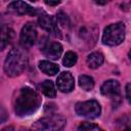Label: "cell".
Masks as SVG:
<instances>
[{
    "mask_svg": "<svg viewBox=\"0 0 131 131\" xmlns=\"http://www.w3.org/2000/svg\"><path fill=\"white\" fill-rule=\"evenodd\" d=\"M41 104L39 94L30 87L21 88L14 103V112L18 117H28L34 114Z\"/></svg>",
    "mask_w": 131,
    "mask_h": 131,
    "instance_id": "obj_1",
    "label": "cell"
},
{
    "mask_svg": "<svg viewBox=\"0 0 131 131\" xmlns=\"http://www.w3.org/2000/svg\"><path fill=\"white\" fill-rule=\"evenodd\" d=\"M28 66V54L20 47L12 48L4 61V72L8 77L20 75Z\"/></svg>",
    "mask_w": 131,
    "mask_h": 131,
    "instance_id": "obj_2",
    "label": "cell"
},
{
    "mask_svg": "<svg viewBox=\"0 0 131 131\" xmlns=\"http://www.w3.org/2000/svg\"><path fill=\"white\" fill-rule=\"evenodd\" d=\"M125 25L123 23H116L107 26L102 35V42L108 46H117L125 39Z\"/></svg>",
    "mask_w": 131,
    "mask_h": 131,
    "instance_id": "obj_3",
    "label": "cell"
},
{
    "mask_svg": "<svg viewBox=\"0 0 131 131\" xmlns=\"http://www.w3.org/2000/svg\"><path fill=\"white\" fill-rule=\"evenodd\" d=\"M66 122V119L61 115L53 114L38 120L32 128L36 130H60L64 127Z\"/></svg>",
    "mask_w": 131,
    "mask_h": 131,
    "instance_id": "obj_4",
    "label": "cell"
},
{
    "mask_svg": "<svg viewBox=\"0 0 131 131\" xmlns=\"http://www.w3.org/2000/svg\"><path fill=\"white\" fill-rule=\"evenodd\" d=\"M75 111L78 116L84 117L87 119H95L100 116L101 107L98 101L96 100H87L80 101L76 104Z\"/></svg>",
    "mask_w": 131,
    "mask_h": 131,
    "instance_id": "obj_5",
    "label": "cell"
},
{
    "mask_svg": "<svg viewBox=\"0 0 131 131\" xmlns=\"http://www.w3.org/2000/svg\"><path fill=\"white\" fill-rule=\"evenodd\" d=\"M38 23H39V26L43 30H45L47 33H49L50 35L61 38V32L59 28L57 27V21L52 16L48 15L44 11H41L39 18H38Z\"/></svg>",
    "mask_w": 131,
    "mask_h": 131,
    "instance_id": "obj_6",
    "label": "cell"
},
{
    "mask_svg": "<svg viewBox=\"0 0 131 131\" xmlns=\"http://www.w3.org/2000/svg\"><path fill=\"white\" fill-rule=\"evenodd\" d=\"M40 48H41L42 53L46 57H48L49 59H53V60L58 59L62 53L61 44L58 42L50 41L48 39H44V41H42V45Z\"/></svg>",
    "mask_w": 131,
    "mask_h": 131,
    "instance_id": "obj_7",
    "label": "cell"
},
{
    "mask_svg": "<svg viewBox=\"0 0 131 131\" xmlns=\"http://www.w3.org/2000/svg\"><path fill=\"white\" fill-rule=\"evenodd\" d=\"M20 43L23 47H31L34 45L37 39V30L33 24H27L23 27L20 32Z\"/></svg>",
    "mask_w": 131,
    "mask_h": 131,
    "instance_id": "obj_8",
    "label": "cell"
},
{
    "mask_svg": "<svg viewBox=\"0 0 131 131\" xmlns=\"http://www.w3.org/2000/svg\"><path fill=\"white\" fill-rule=\"evenodd\" d=\"M7 9H8V11H10V12H12L14 14H17V15H26V14L36 15L37 12H38L35 8L30 6L28 3L24 2V1H20V0L11 2L8 5Z\"/></svg>",
    "mask_w": 131,
    "mask_h": 131,
    "instance_id": "obj_9",
    "label": "cell"
},
{
    "mask_svg": "<svg viewBox=\"0 0 131 131\" xmlns=\"http://www.w3.org/2000/svg\"><path fill=\"white\" fill-rule=\"evenodd\" d=\"M100 92L103 96L118 99L120 98V83L117 80H107L101 85Z\"/></svg>",
    "mask_w": 131,
    "mask_h": 131,
    "instance_id": "obj_10",
    "label": "cell"
},
{
    "mask_svg": "<svg viewBox=\"0 0 131 131\" xmlns=\"http://www.w3.org/2000/svg\"><path fill=\"white\" fill-rule=\"evenodd\" d=\"M56 85L58 90H60L63 93L71 92L74 89L75 86V81L74 77L70 72H63L61 73L56 80Z\"/></svg>",
    "mask_w": 131,
    "mask_h": 131,
    "instance_id": "obj_11",
    "label": "cell"
},
{
    "mask_svg": "<svg viewBox=\"0 0 131 131\" xmlns=\"http://www.w3.org/2000/svg\"><path fill=\"white\" fill-rule=\"evenodd\" d=\"M14 37V31L5 26L0 24V51H2L12 40Z\"/></svg>",
    "mask_w": 131,
    "mask_h": 131,
    "instance_id": "obj_12",
    "label": "cell"
},
{
    "mask_svg": "<svg viewBox=\"0 0 131 131\" xmlns=\"http://www.w3.org/2000/svg\"><path fill=\"white\" fill-rule=\"evenodd\" d=\"M86 62L90 69H97L103 63V55L100 52H92L87 56Z\"/></svg>",
    "mask_w": 131,
    "mask_h": 131,
    "instance_id": "obj_13",
    "label": "cell"
},
{
    "mask_svg": "<svg viewBox=\"0 0 131 131\" xmlns=\"http://www.w3.org/2000/svg\"><path fill=\"white\" fill-rule=\"evenodd\" d=\"M39 68L44 74L49 75V76H54L59 71L58 66L53 63V62H51V61H49V60H41L39 62Z\"/></svg>",
    "mask_w": 131,
    "mask_h": 131,
    "instance_id": "obj_14",
    "label": "cell"
},
{
    "mask_svg": "<svg viewBox=\"0 0 131 131\" xmlns=\"http://www.w3.org/2000/svg\"><path fill=\"white\" fill-rule=\"evenodd\" d=\"M41 91L43 94L49 98H54L56 96V90L54 87V84L50 80H45L41 84Z\"/></svg>",
    "mask_w": 131,
    "mask_h": 131,
    "instance_id": "obj_15",
    "label": "cell"
},
{
    "mask_svg": "<svg viewBox=\"0 0 131 131\" xmlns=\"http://www.w3.org/2000/svg\"><path fill=\"white\" fill-rule=\"evenodd\" d=\"M79 85L85 91H90L94 87V80L92 77L87 75H82L79 77Z\"/></svg>",
    "mask_w": 131,
    "mask_h": 131,
    "instance_id": "obj_16",
    "label": "cell"
},
{
    "mask_svg": "<svg viewBox=\"0 0 131 131\" xmlns=\"http://www.w3.org/2000/svg\"><path fill=\"white\" fill-rule=\"evenodd\" d=\"M77 59H78V56L75 52L73 51H68L64 56H63V59H62V63L64 67H68V68H71L73 67L76 62H77Z\"/></svg>",
    "mask_w": 131,
    "mask_h": 131,
    "instance_id": "obj_17",
    "label": "cell"
},
{
    "mask_svg": "<svg viewBox=\"0 0 131 131\" xmlns=\"http://www.w3.org/2000/svg\"><path fill=\"white\" fill-rule=\"evenodd\" d=\"M78 130H100V128L92 123H88V122H83L79 127Z\"/></svg>",
    "mask_w": 131,
    "mask_h": 131,
    "instance_id": "obj_18",
    "label": "cell"
},
{
    "mask_svg": "<svg viewBox=\"0 0 131 131\" xmlns=\"http://www.w3.org/2000/svg\"><path fill=\"white\" fill-rule=\"evenodd\" d=\"M57 19H58V23L62 26H66L67 24H69V17L67 16V14L60 12L57 14Z\"/></svg>",
    "mask_w": 131,
    "mask_h": 131,
    "instance_id": "obj_19",
    "label": "cell"
},
{
    "mask_svg": "<svg viewBox=\"0 0 131 131\" xmlns=\"http://www.w3.org/2000/svg\"><path fill=\"white\" fill-rule=\"evenodd\" d=\"M44 2L49 6H56L61 2V0H44Z\"/></svg>",
    "mask_w": 131,
    "mask_h": 131,
    "instance_id": "obj_20",
    "label": "cell"
},
{
    "mask_svg": "<svg viewBox=\"0 0 131 131\" xmlns=\"http://www.w3.org/2000/svg\"><path fill=\"white\" fill-rule=\"evenodd\" d=\"M130 83H128L126 85V98L128 101H130Z\"/></svg>",
    "mask_w": 131,
    "mask_h": 131,
    "instance_id": "obj_21",
    "label": "cell"
},
{
    "mask_svg": "<svg viewBox=\"0 0 131 131\" xmlns=\"http://www.w3.org/2000/svg\"><path fill=\"white\" fill-rule=\"evenodd\" d=\"M93 1H94V3H96L98 5H104V4L108 3L111 0H93Z\"/></svg>",
    "mask_w": 131,
    "mask_h": 131,
    "instance_id": "obj_22",
    "label": "cell"
},
{
    "mask_svg": "<svg viewBox=\"0 0 131 131\" xmlns=\"http://www.w3.org/2000/svg\"><path fill=\"white\" fill-rule=\"evenodd\" d=\"M30 1H33V2H35V1H37V0H30Z\"/></svg>",
    "mask_w": 131,
    "mask_h": 131,
    "instance_id": "obj_23",
    "label": "cell"
}]
</instances>
